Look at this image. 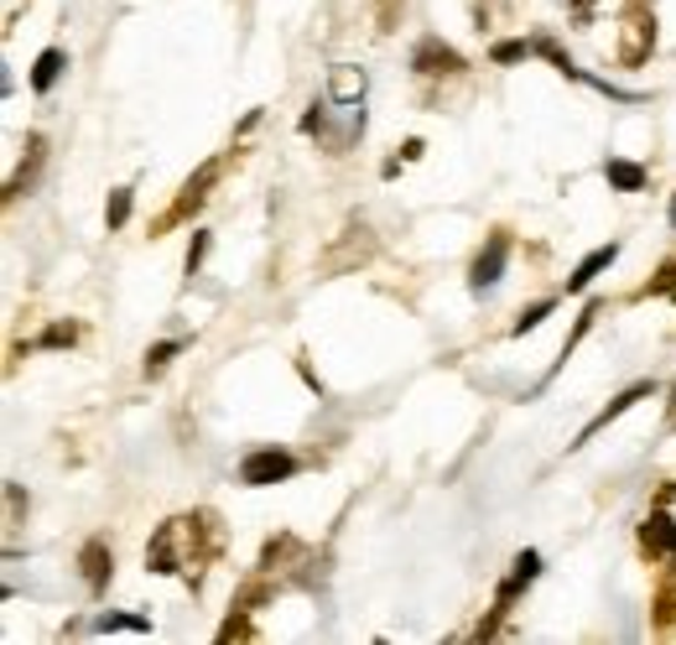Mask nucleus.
Wrapping results in <instances>:
<instances>
[{
	"mask_svg": "<svg viewBox=\"0 0 676 645\" xmlns=\"http://www.w3.org/2000/svg\"><path fill=\"white\" fill-rule=\"evenodd\" d=\"M224 546V531L219 521L208 515V510H193V515H172V521H162L152 536V546H146V567L162 577H187L193 588L203 583V567L219 557Z\"/></svg>",
	"mask_w": 676,
	"mask_h": 645,
	"instance_id": "1",
	"label": "nucleus"
},
{
	"mask_svg": "<svg viewBox=\"0 0 676 645\" xmlns=\"http://www.w3.org/2000/svg\"><path fill=\"white\" fill-rule=\"evenodd\" d=\"M619 63L625 69H641L645 58L656 52V11H651V0H625V17H619Z\"/></svg>",
	"mask_w": 676,
	"mask_h": 645,
	"instance_id": "2",
	"label": "nucleus"
},
{
	"mask_svg": "<svg viewBox=\"0 0 676 645\" xmlns=\"http://www.w3.org/2000/svg\"><path fill=\"white\" fill-rule=\"evenodd\" d=\"M536 573H541V552H521V557L510 562V577L500 583V594H494V614L484 620V625H479V641H490L494 629H500V620L510 614V604H515V598H521L525 588L536 583Z\"/></svg>",
	"mask_w": 676,
	"mask_h": 645,
	"instance_id": "3",
	"label": "nucleus"
},
{
	"mask_svg": "<svg viewBox=\"0 0 676 645\" xmlns=\"http://www.w3.org/2000/svg\"><path fill=\"white\" fill-rule=\"evenodd\" d=\"M297 474V459H291L287 448H255L245 453L239 463V484H250V490H266V484H281V479Z\"/></svg>",
	"mask_w": 676,
	"mask_h": 645,
	"instance_id": "4",
	"label": "nucleus"
},
{
	"mask_svg": "<svg viewBox=\"0 0 676 645\" xmlns=\"http://www.w3.org/2000/svg\"><path fill=\"white\" fill-rule=\"evenodd\" d=\"M411 69L422 73V79H458V73H469V63H463V52L448 48L442 37H422L417 52H411Z\"/></svg>",
	"mask_w": 676,
	"mask_h": 645,
	"instance_id": "5",
	"label": "nucleus"
},
{
	"mask_svg": "<svg viewBox=\"0 0 676 645\" xmlns=\"http://www.w3.org/2000/svg\"><path fill=\"white\" fill-rule=\"evenodd\" d=\"M219 172H224V162L219 156H214V162H203L198 172H193V177H187L183 183V193H177V204L167 208V214H162V229H167V224H183V219H193V214H198L203 208V198H208V187L219 183Z\"/></svg>",
	"mask_w": 676,
	"mask_h": 645,
	"instance_id": "6",
	"label": "nucleus"
},
{
	"mask_svg": "<svg viewBox=\"0 0 676 645\" xmlns=\"http://www.w3.org/2000/svg\"><path fill=\"white\" fill-rule=\"evenodd\" d=\"M375 255V235H370V224L355 219L349 229H344V239H338L334 250L322 255V272H349V266H365Z\"/></svg>",
	"mask_w": 676,
	"mask_h": 645,
	"instance_id": "7",
	"label": "nucleus"
},
{
	"mask_svg": "<svg viewBox=\"0 0 676 645\" xmlns=\"http://www.w3.org/2000/svg\"><path fill=\"white\" fill-rule=\"evenodd\" d=\"M505 260H510V235L505 229H494L490 239H484V250L473 255V266H469V287L473 291H490L500 276H505Z\"/></svg>",
	"mask_w": 676,
	"mask_h": 645,
	"instance_id": "8",
	"label": "nucleus"
},
{
	"mask_svg": "<svg viewBox=\"0 0 676 645\" xmlns=\"http://www.w3.org/2000/svg\"><path fill=\"white\" fill-rule=\"evenodd\" d=\"M42 162H48V141L32 131V136H27V146H21V167L11 172V183H6V204H17L21 193L42 177Z\"/></svg>",
	"mask_w": 676,
	"mask_h": 645,
	"instance_id": "9",
	"label": "nucleus"
},
{
	"mask_svg": "<svg viewBox=\"0 0 676 645\" xmlns=\"http://www.w3.org/2000/svg\"><path fill=\"white\" fill-rule=\"evenodd\" d=\"M79 567H84L89 588L104 594V588H110V573H115V552H110V542H104V536H89L84 552H79Z\"/></svg>",
	"mask_w": 676,
	"mask_h": 645,
	"instance_id": "10",
	"label": "nucleus"
},
{
	"mask_svg": "<svg viewBox=\"0 0 676 645\" xmlns=\"http://www.w3.org/2000/svg\"><path fill=\"white\" fill-rule=\"evenodd\" d=\"M645 396H656V386H651V380H641V386H629L625 396H614V401H608V407L598 411V417H593V422L583 427V432H577V442H573V448H583V442H593V438H598V432H604L608 422H614V417H625V411L635 407V401H645Z\"/></svg>",
	"mask_w": 676,
	"mask_h": 645,
	"instance_id": "11",
	"label": "nucleus"
},
{
	"mask_svg": "<svg viewBox=\"0 0 676 645\" xmlns=\"http://www.w3.org/2000/svg\"><path fill=\"white\" fill-rule=\"evenodd\" d=\"M641 546L651 552V557H676V521L666 515V510H651V515H645Z\"/></svg>",
	"mask_w": 676,
	"mask_h": 645,
	"instance_id": "12",
	"label": "nucleus"
},
{
	"mask_svg": "<svg viewBox=\"0 0 676 645\" xmlns=\"http://www.w3.org/2000/svg\"><path fill=\"white\" fill-rule=\"evenodd\" d=\"M614 255H619V245H614V239H608V245H598L593 255H583V260H577V272L567 276V297H573V291H588L593 276L604 272V266H614Z\"/></svg>",
	"mask_w": 676,
	"mask_h": 645,
	"instance_id": "13",
	"label": "nucleus"
},
{
	"mask_svg": "<svg viewBox=\"0 0 676 645\" xmlns=\"http://www.w3.org/2000/svg\"><path fill=\"white\" fill-rule=\"evenodd\" d=\"M68 69V52L63 48H42L37 52V63H32V94H48L58 79H63Z\"/></svg>",
	"mask_w": 676,
	"mask_h": 645,
	"instance_id": "14",
	"label": "nucleus"
},
{
	"mask_svg": "<svg viewBox=\"0 0 676 645\" xmlns=\"http://www.w3.org/2000/svg\"><path fill=\"white\" fill-rule=\"evenodd\" d=\"M604 177H608V187H614V193H641V187H645V167H641V162H625V156H608Z\"/></svg>",
	"mask_w": 676,
	"mask_h": 645,
	"instance_id": "15",
	"label": "nucleus"
},
{
	"mask_svg": "<svg viewBox=\"0 0 676 645\" xmlns=\"http://www.w3.org/2000/svg\"><path fill=\"white\" fill-rule=\"evenodd\" d=\"M328 100L359 104V100H365V73L349 69V63H338V69H334V84H328Z\"/></svg>",
	"mask_w": 676,
	"mask_h": 645,
	"instance_id": "16",
	"label": "nucleus"
},
{
	"mask_svg": "<svg viewBox=\"0 0 676 645\" xmlns=\"http://www.w3.org/2000/svg\"><path fill=\"white\" fill-rule=\"evenodd\" d=\"M672 625H676V557L656 583V629H672Z\"/></svg>",
	"mask_w": 676,
	"mask_h": 645,
	"instance_id": "17",
	"label": "nucleus"
},
{
	"mask_svg": "<svg viewBox=\"0 0 676 645\" xmlns=\"http://www.w3.org/2000/svg\"><path fill=\"white\" fill-rule=\"evenodd\" d=\"M598 313H604V303H588V307H583V313H577V322H573V334H567V344H562V359H557V365H552V375H557V370H562V365H567V355H573L577 344H583V334H588L593 322H598Z\"/></svg>",
	"mask_w": 676,
	"mask_h": 645,
	"instance_id": "18",
	"label": "nucleus"
},
{
	"mask_svg": "<svg viewBox=\"0 0 676 645\" xmlns=\"http://www.w3.org/2000/svg\"><path fill=\"white\" fill-rule=\"evenodd\" d=\"M73 344H79V322L63 318V322H52V328L37 344H27V349H73Z\"/></svg>",
	"mask_w": 676,
	"mask_h": 645,
	"instance_id": "19",
	"label": "nucleus"
},
{
	"mask_svg": "<svg viewBox=\"0 0 676 645\" xmlns=\"http://www.w3.org/2000/svg\"><path fill=\"white\" fill-rule=\"evenodd\" d=\"M641 297H672V303H676V255H672V260H660V272L641 287Z\"/></svg>",
	"mask_w": 676,
	"mask_h": 645,
	"instance_id": "20",
	"label": "nucleus"
},
{
	"mask_svg": "<svg viewBox=\"0 0 676 645\" xmlns=\"http://www.w3.org/2000/svg\"><path fill=\"white\" fill-rule=\"evenodd\" d=\"M187 349V339H167V344H152V349H146V375H162L172 365V359L183 355Z\"/></svg>",
	"mask_w": 676,
	"mask_h": 645,
	"instance_id": "21",
	"label": "nucleus"
},
{
	"mask_svg": "<svg viewBox=\"0 0 676 645\" xmlns=\"http://www.w3.org/2000/svg\"><path fill=\"white\" fill-rule=\"evenodd\" d=\"M536 52V42H525V37H510V42H494L490 58L494 63H521V58H531Z\"/></svg>",
	"mask_w": 676,
	"mask_h": 645,
	"instance_id": "22",
	"label": "nucleus"
},
{
	"mask_svg": "<svg viewBox=\"0 0 676 645\" xmlns=\"http://www.w3.org/2000/svg\"><path fill=\"white\" fill-rule=\"evenodd\" d=\"M401 11H406V0H375V32L386 37L401 27Z\"/></svg>",
	"mask_w": 676,
	"mask_h": 645,
	"instance_id": "23",
	"label": "nucleus"
},
{
	"mask_svg": "<svg viewBox=\"0 0 676 645\" xmlns=\"http://www.w3.org/2000/svg\"><path fill=\"white\" fill-rule=\"evenodd\" d=\"M552 307H557V303H552V297H546V303H536V307H525L521 318H515V328H510V334H515V339H525L531 328H541V322L552 318Z\"/></svg>",
	"mask_w": 676,
	"mask_h": 645,
	"instance_id": "24",
	"label": "nucleus"
},
{
	"mask_svg": "<svg viewBox=\"0 0 676 645\" xmlns=\"http://www.w3.org/2000/svg\"><path fill=\"white\" fill-rule=\"evenodd\" d=\"M125 219H131V187H115V193H110V204H104V224L120 229Z\"/></svg>",
	"mask_w": 676,
	"mask_h": 645,
	"instance_id": "25",
	"label": "nucleus"
},
{
	"mask_svg": "<svg viewBox=\"0 0 676 645\" xmlns=\"http://www.w3.org/2000/svg\"><path fill=\"white\" fill-rule=\"evenodd\" d=\"M94 629H152V620L146 614H100Z\"/></svg>",
	"mask_w": 676,
	"mask_h": 645,
	"instance_id": "26",
	"label": "nucleus"
},
{
	"mask_svg": "<svg viewBox=\"0 0 676 645\" xmlns=\"http://www.w3.org/2000/svg\"><path fill=\"white\" fill-rule=\"evenodd\" d=\"M250 635H255V625L245 620V610H235V614H229V620L219 625V641H250Z\"/></svg>",
	"mask_w": 676,
	"mask_h": 645,
	"instance_id": "27",
	"label": "nucleus"
},
{
	"mask_svg": "<svg viewBox=\"0 0 676 645\" xmlns=\"http://www.w3.org/2000/svg\"><path fill=\"white\" fill-rule=\"evenodd\" d=\"M203 255H208V229H193V245H187V260H183V272H187V276H198Z\"/></svg>",
	"mask_w": 676,
	"mask_h": 645,
	"instance_id": "28",
	"label": "nucleus"
},
{
	"mask_svg": "<svg viewBox=\"0 0 676 645\" xmlns=\"http://www.w3.org/2000/svg\"><path fill=\"white\" fill-rule=\"evenodd\" d=\"M672 224H676V198H672Z\"/></svg>",
	"mask_w": 676,
	"mask_h": 645,
	"instance_id": "29",
	"label": "nucleus"
}]
</instances>
